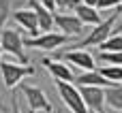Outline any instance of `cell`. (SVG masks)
I'll use <instances>...</instances> for the list:
<instances>
[{
	"label": "cell",
	"instance_id": "obj_1",
	"mask_svg": "<svg viewBox=\"0 0 122 113\" xmlns=\"http://www.w3.org/2000/svg\"><path fill=\"white\" fill-rule=\"evenodd\" d=\"M118 13H120V9L116 11V13H112L109 17H105L99 26H94L92 30H90V34L81 41V43H77L75 45V49H81V47H99L103 41H107L112 34H114V30H116V19H118Z\"/></svg>",
	"mask_w": 122,
	"mask_h": 113
},
{
	"label": "cell",
	"instance_id": "obj_2",
	"mask_svg": "<svg viewBox=\"0 0 122 113\" xmlns=\"http://www.w3.org/2000/svg\"><path fill=\"white\" fill-rule=\"evenodd\" d=\"M0 47H2V51L15 56V58L19 60V64H24V66L28 64V56H26V51H24V38H21L19 30L4 28V30L0 32Z\"/></svg>",
	"mask_w": 122,
	"mask_h": 113
},
{
	"label": "cell",
	"instance_id": "obj_3",
	"mask_svg": "<svg viewBox=\"0 0 122 113\" xmlns=\"http://www.w3.org/2000/svg\"><path fill=\"white\" fill-rule=\"evenodd\" d=\"M0 75L4 81L6 90H13L15 85H19L26 77L34 75V66H24V64H15V62H0Z\"/></svg>",
	"mask_w": 122,
	"mask_h": 113
},
{
	"label": "cell",
	"instance_id": "obj_4",
	"mask_svg": "<svg viewBox=\"0 0 122 113\" xmlns=\"http://www.w3.org/2000/svg\"><path fill=\"white\" fill-rule=\"evenodd\" d=\"M56 88H58V94H60L64 107H69L71 113H90L86 109V103H84V98H81L77 85L64 83V81H56Z\"/></svg>",
	"mask_w": 122,
	"mask_h": 113
},
{
	"label": "cell",
	"instance_id": "obj_5",
	"mask_svg": "<svg viewBox=\"0 0 122 113\" xmlns=\"http://www.w3.org/2000/svg\"><path fill=\"white\" fill-rule=\"evenodd\" d=\"M71 41V36H64L60 32H47V34H39L34 38H24V47H32V49H41V51H56L58 47L66 45Z\"/></svg>",
	"mask_w": 122,
	"mask_h": 113
},
{
	"label": "cell",
	"instance_id": "obj_6",
	"mask_svg": "<svg viewBox=\"0 0 122 113\" xmlns=\"http://www.w3.org/2000/svg\"><path fill=\"white\" fill-rule=\"evenodd\" d=\"M19 85H21V92H24V96H26V103H28L30 113H39V111L54 113L51 103L47 100V94H45L39 85H28V83H19Z\"/></svg>",
	"mask_w": 122,
	"mask_h": 113
},
{
	"label": "cell",
	"instance_id": "obj_7",
	"mask_svg": "<svg viewBox=\"0 0 122 113\" xmlns=\"http://www.w3.org/2000/svg\"><path fill=\"white\" fill-rule=\"evenodd\" d=\"M54 26L64 36H79L86 30V26L75 17V13H56L54 15Z\"/></svg>",
	"mask_w": 122,
	"mask_h": 113
},
{
	"label": "cell",
	"instance_id": "obj_8",
	"mask_svg": "<svg viewBox=\"0 0 122 113\" xmlns=\"http://www.w3.org/2000/svg\"><path fill=\"white\" fill-rule=\"evenodd\" d=\"M60 60L62 62H69L77 68H84V73H92L97 71V62H94V56L86 49H69L64 53H60Z\"/></svg>",
	"mask_w": 122,
	"mask_h": 113
},
{
	"label": "cell",
	"instance_id": "obj_9",
	"mask_svg": "<svg viewBox=\"0 0 122 113\" xmlns=\"http://www.w3.org/2000/svg\"><path fill=\"white\" fill-rule=\"evenodd\" d=\"M79 94L90 113H105V90L103 88H79Z\"/></svg>",
	"mask_w": 122,
	"mask_h": 113
},
{
	"label": "cell",
	"instance_id": "obj_10",
	"mask_svg": "<svg viewBox=\"0 0 122 113\" xmlns=\"http://www.w3.org/2000/svg\"><path fill=\"white\" fill-rule=\"evenodd\" d=\"M41 64H43V68H45L56 81H64V83L75 81V75H73V71L69 68L66 62H62V60H51V58H43Z\"/></svg>",
	"mask_w": 122,
	"mask_h": 113
},
{
	"label": "cell",
	"instance_id": "obj_11",
	"mask_svg": "<svg viewBox=\"0 0 122 113\" xmlns=\"http://www.w3.org/2000/svg\"><path fill=\"white\" fill-rule=\"evenodd\" d=\"M13 19L24 28V32L30 34V38H34V36L41 34V32H39V24H36V15H34L32 9H17V11L13 13Z\"/></svg>",
	"mask_w": 122,
	"mask_h": 113
},
{
	"label": "cell",
	"instance_id": "obj_12",
	"mask_svg": "<svg viewBox=\"0 0 122 113\" xmlns=\"http://www.w3.org/2000/svg\"><path fill=\"white\" fill-rule=\"evenodd\" d=\"M26 2H28V9H32V11H34V15H36L39 32H41V34L51 32V28H54V15H51L49 11H45L36 0H26Z\"/></svg>",
	"mask_w": 122,
	"mask_h": 113
},
{
	"label": "cell",
	"instance_id": "obj_13",
	"mask_svg": "<svg viewBox=\"0 0 122 113\" xmlns=\"http://www.w3.org/2000/svg\"><path fill=\"white\" fill-rule=\"evenodd\" d=\"M75 83H77L79 88H84V85H88V88H103V90L114 88V83H109L105 77H101V75H99V71H92V73H81L79 77H75Z\"/></svg>",
	"mask_w": 122,
	"mask_h": 113
},
{
	"label": "cell",
	"instance_id": "obj_14",
	"mask_svg": "<svg viewBox=\"0 0 122 113\" xmlns=\"http://www.w3.org/2000/svg\"><path fill=\"white\" fill-rule=\"evenodd\" d=\"M75 17H77L84 26H99V24L103 21L101 13H99L94 6H86V4L75 6Z\"/></svg>",
	"mask_w": 122,
	"mask_h": 113
},
{
	"label": "cell",
	"instance_id": "obj_15",
	"mask_svg": "<svg viewBox=\"0 0 122 113\" xmlns=\"http://www.w3.org/2000/svg\"><path fill=\"white\" fill-rule=\"evenodd\" d=\"M105 107L114 109V113L122 111V83L105 90Z\"/></svg>",
	"mask_w": 122,
	"mask_h": 113
},
{
	"label": "cell",
	"instance_id": "obj_16",
	"mask_svg": "<svg viewBox=\"0 0 122 113\" xmlns=\"http://www.w3.org/2000/svg\"><path fill=\"white\" fill-rule=\"evenodd\" d=\"M99 51L101 53H116V51H122V34H112L107 41H103L99 45Z\"/></svg>",
	"mask_w": 122,
	"mask_h": 113
},
{
	"label": "cell",
	"instance_id": "obj_17",
	"mask_svg": "<svg viewBox=\"0 0 122 113\" xmlns=\"http://www.w3.org/2000/svg\"><path fill=\"white\" fill-rule=\"evenodd\" d=\"M99 75L105 77L114 85H120L122 83V66H101L99 68Z\"/></svg>",
	"mask_w": 122,
	"mask_h": 113
},
{
	"label": "cell",
	"instance_id": "obj_18",
	"mask_svg": "<svg viewBox=\"0 0 122 113\" xmlns=\"http://www.w3.org/2000/svg\"><path fill=\"white\" fill-rule=\"evenodd\" d=\"M101 62H105L107 66H122V51H116V53H101Z\"/></svg>",
	"mask_w": 122,
	"mask_h": 113
},
{
	"label": "cell",
	"instance_id": "obj_19",
	"mask_svg": "<svg viewBox=\"0 0 122 113\" xmlns=\"http://www.w3.org/2000/svg\"><path fill=\"white\" fill-rule=\"evenodd\" d=\"M9 17H11V0H0V32L4 30Z\"/></svg>",
	"mask_w": 122,
	"mask_h": 113
},
{
	"label": "cell",
	"instance_id": "obj_20",
	"mask_svg": "<svg viewBox=\"0 0 122 113\" xmlns=\"http://www.w3.org/2000/svg\"><path fill=\"white\" fill-rule=\"evenodd\" d=\"M122 0H97V11H107V9H120Z\"/></svg>",
	"mask_w": 122,
	"mask_h": 113
},
{
	"label": "cell",
	"instance_id": "obj_21",
	"mask_svg": "<svg viewBox=\"0 0 122 113\" xmlns=\"http://www.w3.org/2000/svg\"><path fill=\"white\" fill-rule=\"evenodd\" d=\"M79 4H81V0H56V9H60V11H69V9L75 11V6H79Z\"/></svg>",
	"mask_w": 122,
	"mask_h": 113
},
{
	"label": "cell",
	"instance_id": "obj_22",
	"mask_svg": "<svg viewBox=\"0 0 122 113\" xmlns=\"http://www.w3.org/2000/svg\"><path fill=\"white\" fill-rule=\"evenodd\" d=\"M45 11H49L51 15H56V0H36Z\"/></svg>",
	"mask_w": 122,
	"mask_h": 113
},
{
	"label": "cell",
	"instance_id": "obj_23",
	"mask_svg": "<svg viewBox=\"0 0 122 113\" xmlns=\"http://www.w3.org/2000/svg\"><path fill=\"white\" fill-rule=\"evenodd\" d=\"M11 113H21L19 107H17V96H15V94L11 96Z\"/></svg>",
	"mask_w": 122,
	"mask_h": 113
},
{
	"label": "cell",
	"instance_id": "obj_24",
	"mask_svg": "<svg viewBox=\"0 0 122 113\" xmlns=\"http://www.w3.org/2000/svg\"><path fill=\"white\" fill-rule=\"evenodd\" d=\"M81 4H86V6H94V9H97V0H81Z\"/></svg>",
	"mask_w": 122,
	"mask_h": 113
},
{
	"label": "cell",
	"instance_id": "obj_25",
	"mask_svg": "<svg viewBox=\"0 0 122 113\" xmlns=\"http://www.w3.org/2000/svg\"><path fill=\"white\" fill-rule=\"evenodd\" d=\"M120 30H122V19H120V24H118V26H116V30H114V32H116V34H122Z\"/></svg>",
	"mask_w": 122,
	"mask_h": 113
},
{
	"label": "cell",
	"instance_id": "obj_26",
	"mask_svg": "<svg viewBox=\"0 0 122 113\" xmlns=\"http://www.w3.org/2000/svg\"><path fill=\"white\" fill-rule=\"evenodd\" d=\"M0 111H4V107H2V103H0Z\"/></svg>",
	"mask_w": 122,
	"mask_h": 113
},
{
	"label": "cell",
	"instance_id": "obj_27",
	"mask_svg": "<svg viewBox=\"0 0 122 113\" xmlns=\"http://www.w3.org/2000/svg\"><path fill=\"white\" fill-rule=\"evenodd\" d=\"M2 53H4V51H2V47H0V56H2Z\"/></svg>",
	"mask_w": 122,
	"mask_h": 113
},
{
	"label": "cell",
	"instance_id": "obj_28",
	"mask_svg": "<svg viewBox=\"0 0 122 113\" xmlns=\"http://www.w3.org/2000/svg\"><path fill=\"white\" fill-rule=\"evenodd\" d=\"M54 113H60V111H54Z\"/></svg>",
	"mask_w": 122,
	"mask_h": 113
},
{
	"label": "cell",
	"instance_id": "obj_29",
	"mask_svg": "<svg viewBox=\"0 0 122 113\" xmlns=\"http://www.w3.org/2000/svg\"><path fill=\"white\" fill-rule=\"evenodd\" d=\"M118 113H122V111H118Z\"/></svg>",
	"mask_w": 122,
	"mask_h": 113
}]
</instances>
